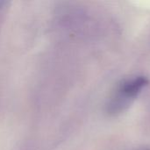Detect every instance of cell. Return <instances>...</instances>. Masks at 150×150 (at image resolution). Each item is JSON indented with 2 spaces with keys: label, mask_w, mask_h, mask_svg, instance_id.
I'll use <instances>...</instances> for the list:
<instances>
[{
  "label": "cell",
  "mask_w": 150,
  "mask_h": 150,
  "mask_svg": "<svg viewBox=\"0 0 150 150\" xmlns=\"http://www.w3.org/2000/svg\"><path fill=\"white\" fill-rule=\"evenodd\" d=\"M4 4H5L4 2H0V19H1V16L3 14V11L5 10V7L4 6Z\"/></svg>",
  "instance_id": "1"
}]
</instances>
